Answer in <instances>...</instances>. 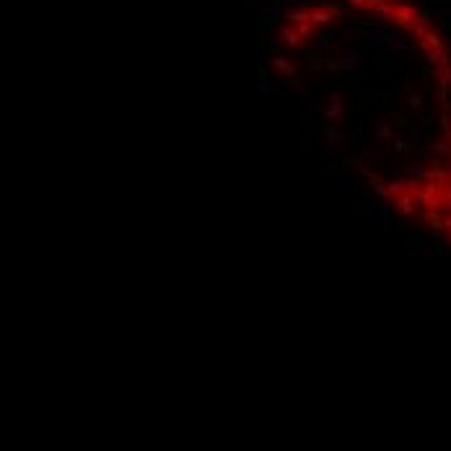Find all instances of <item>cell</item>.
Wrapping results in <instances>:
<instances>
[{
    "instance_id": "cell-1",
    "label": "cell",
    "mask_w": 451,
    "mask_h": 451,
    "mask_svg": "<svg viewBox=\"0 0 451 451\" xmlns=\"http://www.w3.org/2000/svg\"><path fill=\"white\" fill-rule=\"evenodd\" d=\"M420 16H423V13H418L410 3H404V0L394 3V11H392V18H394L399 26H404V29H413V26L420 21Z\"/></svg>"
},
{
    "instance_id": "cell-2",
    "label": "cell",
    "mask_w": 451,
    "mask_h": 451,
    "mask_svg": "<svg viewBox=\"0 0 451 451\" xmlns=\"http://www.w3.org/2000/svg\"><path fill=\"white\" fill-rule=\"evenodd\" d=\"M358 36L363 39V42H368L371 47L381 50L386 45V39H389V31L386 29H358Z\"/></svg>"
},
{
    "instance_id": "cell-3",
    "label": "cell",
    "mask_w": 451,
    "mask_h": 451,
    "mask_svg": "<svg viewBox=\"0 0 451 451\" xmlns=\"http://www.w3.org/2000/svg\"><path fill=\"white\" fill-rule=\"evenodd\" d=\"M321 138H324V145H330V148H335L337 153L348 148V135H345V133H335V130H324V133H321Z\"/></svg>"
},
{
    "instance_id": "cell-4",
    "label": "cell",
    "mask_w": 451,
    "mask_h": 451,
    "mask_svg": "<svg viewBox=\"0 0 451 451\" xmlns=\"http://www.w3.org/2000/svg\"><path fill=\"white\" fill-rule=\"evenodd\" d=\"M345 114H348V106H345V101H342L340 96H332L330 104L324 106V117H327V119H340V117H345Z\"/></svg>"
},
{
    "instance_id": "cell-5",
    "label": "cell",
    "mask_w": 451,
    "mask_h": 451,
    "mask_svg": "<svg viewBox=\"0 0 451 451\" xmlns=\"http://www.w3.org/2000/svg\"><path fill=\"white\" fill-rule=\"evenodd\" d=\"M428 60H431V65L438 70V68H448L451 65V57H448V52H446V47L441 45V47H433V50H428Z\"/></svg>"
},
{
    "instance_id": "cell-6",
    "label": "cell",
    "mask_w": 451,
    "mask_h": 451,
    "mask_svg": "<svg viewBox=\"0 0 451 451\" xmlns=\"http://www.w3.org/2000/svg\"><path fill=\"white\" fill-rule=\"evenodd\" d=\"M277 42L285 45V47H296V45H301V36H298V31H293V29H283L280 36H277Z\"/></svg>"
},
{
    "instance_id": "cell-7",
    "label": "cell",
    "mask_w": 451,
    "mask_h": 451,
    "mask_svg": "<svg viewBox=\"0 0 451 451\" xmlns=\"http://www.w3.org/2000/svg\"><path fill=\"white\" fill-rule=\"evenodd\" d=\"M340 68L342 70H358L360 68V55L358 52H345L342 60H340Z\"/></svg>"
},
{
    "instance_id": "cell-8",
    "label": "cell",
    "mask_w": 451,
    "mask_h": 451,
    "mask_svg": "<svg viewBox=\"0 0 451 451\" xmlns=\"http://www.w3.org/2000/svg\"><path fill=\"white\" fill-rule=\"evenodd\" d=\"M436 156H441V158H451V143L448 140H436V143H431L428 145Z\"/></svg>"
},
{
    "instance_id": "cell-9",
    "label": "cell",
    "mask_w": 451,
    "mask_h": 451,
    "mask_svg": "<svg viewBox=\"0 0 451 451\" xmlns=\"http://www.w3.org/2000/svg\"><path fill=\"white\" fill-rule=\"evenodd\" d=\"M272 65H275L283 75H288V78H293V75H296V65H291L285 57H275V60H272Z\"/></svg>"
},
{
    "instance_id": "cell-10",
    "label": "cell",
    "mask_w": 451,
    "mask_h": 451,
    "mask_svg": "<svg viewBox=\"0 0 451 451\" xmlns=\"http://www.w3.org/2000/svg\"><path fill=\"white\" fill-rule=\"evenodd\" d=\"M436 80L441 83V89L451 86V65H448V68H438V70H436Z\"/></svg>"
},
{
    "instance_id": "cell-11",
    "label": "cell",
    "mask_w": 451,
    "mask_h": 451,
    "mask_svg": "<svg viewBox=\"0 0 451 451\" xmlns=\"http://www.w3.org/2000/svg\"><path fill=\"white\" fill-rule=\"evenodd\" d=\"M386 138H389V130L384 127V122H376V125H374V140H376V143H384Z\"/></svg>"
},
{
    "instance_id": "cell-12",
    "label": "cell",
    "mask_w": 451,
    "mask_h": 451,
    "mask_svg": "<svg viewBox=\"0 0 451 451\" xmlns=\"http://www.w3.org/2000/svg\"><path fill=\"white\" fill-rule=\"evenodd\" d=\"M438 16H441L446 24H451V6H446V8H438Z\"/></svg>"
},
{
    "instance_id": "cell-13",
    "label": "cell",
    "mask_w": 451,
    "mask_h": 451,
    "mask_svg": "<svg viewBox=\"0 0 451 451\" xmlns=\"http://www.w3.org/2000/svg\"><path fill=\"white\" fill-rule=\"evenodd\" d=\"M260 91H272V83H270V78H262V80H260Z\"/></svg>"
},
{
    "instance_id": "cell-14",
    "label": "cell",
    "mask_w": 451,
    "mask_h": 451,
    "mask_svg": "<svg viewBox=\"0 0 451 451\" xmlns=\"http://www.w3.org/2000/svg\"><path fill=\"white\" fill-rule=\"evenodd\" d=\"M425 254V249H420V247H415V249H407V257H423Z\"/></svg>"
},
{
    "instance_id": "cell-15",
    "label": "cell",
    "mask_w": 451,
    "mask_h": 451,
    "mask_svg": "<svg viewBox=\"0 0 451 451\" xmlns=\"http://www.w3.org/2000/svg\"><path fill=\"white\" fill-rule=\"evenodd\" d=\"M348 3H350V6H355V8H366L368 0H348Z\"/></svg>"
},
{
    "instance_id": "cell-16",
    "label": "cell",
    "mask_w": 451,
    "mask_h": 451,
    "mask_svg": "<svg viewBox=\"0 0 451 451\" xmlns=\"http://www.w3.org/2000/svg\"><path fill=\"white\" fill-rule=\"evenodd\" d=\"M350 187H353V179H350V177H342V189L348 192Z\"/></svg>"
},
{
    "instance_id": "cell-17",
    "label": "cell",
    "mask_w": 451,
    "mask_h": 451,
    "mask_svg": "<svg viewBox=\"0 0 451 451\" xmlns=\"http://www.w3.org/2000/svg\"><path fill=\"white\" fill-rule=\"evenodd\" d=\"M443 228H446V236H448V241H451V218L443 221Z\"/></svg>"
},
{
    "instance_id": "cell-18",
    "label": "cell",
    "mask_w": 451,
    "mask_h": 451,
    "mask_svg": "<svg viewBox=\"0 0 451 451\" xmlns=\"http://www.w3.org/2000/svg\"><path fill=\"white\" fill-rule=\"evenodd\" d=\"M291 89H293V91H301V94H304V83H301V80H293V83H291Z\"/></svg>"
}]
</instances>
